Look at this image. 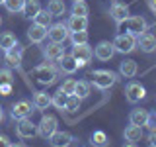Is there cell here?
Returning a JSON list of instances; mask_svg holds the SVG:
<instances>
[{
  "instance_id": "4dcf8cb0",
  "label": "cell",
  "mask_w": 156,
  "mask_h": 147,
  "mask_svg": "<svg viewBox=\"0 0 156 147\" xmlns=\"http://www.w3.org/2000/svg\"><path fill=\"white\" fill-rule=\"evenodd\" d=\"M33 22L39 24V26H43V28H49V26L53 24V16L47 12V10H41V12H39L37 16L33 18Z\"/></svg>"
},
{
  "instance_id": "f1b7e54d",
  "label": "cell",
  "mask_w": 156,
  "mask_h": 147,
  "mask_svg": "<svg viewBox=\"0 0 156 147\" xmlns=\"http://www.w3.org/2000/svg\"><path fill=\"white\" fill-rule=\"evenodd\" d=\"M74 96H78L80 100H84V98L90 96V82H88V81H76Z\"/></svg>"
},
{
  "instance_id": "5bb4252c",
  "label": "cell",
  "mask_w": 156,
  "mask_h": 147,
  "mask_svg": "<svg viewBox=\"0 0 156 147\" xmlns=\"http://www.w3.org/2000/svg\"><path fill=\"white\" fill-rule=\"evenodd\" d=\"M109 14H111V18H113V22L117 24V26H121V24L131 16V14H129V6H127V4H121V2H113V4H111Z\"/></svg>"
},
{
  "instance_id": "ac0fdd59",
  "label": "cell",
  "mask_w": 156,
  "mask_h": 147,
  "mask_svg": "<svg viewBox=\"0 0 156 147\" xmlns=\"http://www.w3.org/2000/svg\"><path fill=\"white\" fill-rule=\"evenodd\" d=\"M45 37H47V28H43V26H39V24L33 22L31 28L27 29V39L31 43H43Z\"/></svg>"
},
{
  "instance_id": "ee69618b",
  "label": "cell",
  "mask_w": 156,
  "mask_h": 147,
  "mask_svg": "<svg viewBox=\"0 0 156 147\" xmlns=\"http://www.w3.org/2000/svg\"><path fill=\"white\" fill-rule=\"evenodd\" d=\"M123 147H136L135 143H127V145H123Z\"/></svg>"
},
{
  "instance_id": "d590c367",
  "label": "cell",
  "mask_w": 156,
  "mask_h": 147,
  "mask_svg": "<svg viewBox=\"0 0 156 147\" xmlns=\"http://www.w3.org/2000/svg\"><path fill=\"white\" fill-rule=\"evenodd\" d=\"M80 98H78V96H74V94H70V96H68L66 98V108H65V110H68V112H74V110H78V108H80Z\"/></svg>"
},
{
  "instance_id": "484cf974",
  "label": "cell",
  "mask_w": 156,
  "mask_h": 147,
  "mask_svg": "<svg viewBox=\"0 0 156 147\" xmlns=\"http://www.w3.org/2000/svg\"><path fill=\"white\" fill-rule=\"evenodd\" d=\"M47 12L51 14L53 18H55V16H62V14L66 12L65 0H49V4H47Z\"/></svg>"
},
{
  "instance_id": "8fae6325",
  "label": "cell",
  "mask_w": 156,
  "mask_h": 147,
  "mask_svg": "<svg viewBox=\"0 0 156 147\" xmlns=\"http://www.w3.org/2000/svg\"><path fill=\"white\" fill-rule=\"evenodd\" d=\"M72 57L76 59L78 67H84L86 63L92 61V57H94V49L88 45V43H84V45H72Z\"/></svg>"
},
{
  "instance_id": "bcb514c9",
  "label": "cell",
  "mask_w": 156,
  "mask_h": 147,
  "mask_svg": "<svg viewBox=\"0 0 156 147\" xmlns=\"http://www.w3.org/2000/svg\"><path fill=\"white\" fill-rule=\"evenodd\" d=\"M0 26H2V16H0Z\"/></svg>"
},
{
  "instance_id": "7dc6e473",
  "label": "cell",
  "mask_w": 156,
  "mask_h": 147,
  "mask_svg": "<svg viewBox=\"0 0 156 147\" xmlns=\"http://www.w3.org/2000/svg\"><path fill=\"white\" fill-rule=\"evenodd\" d=\"M0 4H4V0H0Z\"/></svg>"
},
{
  "instance_id": "f35d334b",
  "label": "cell",
  "mask_w": 156,
  "mask_h": 147,
  "mask_svg": "<svg viewBox=\"0 0 156 147\" xmlns=\"http://www.w3.org/2000/svg\"><path fill=\"white\" fill-rule=\"evenodd\" d=\"M148 145H150V147H156V130L150 131V135H148Z\"/></svg>"
},
{
  "instance_id": "9a60e30c",
  "label": "cell",
  "mask_w": 156,
  "mask_h": 147,
  "mask_svg": "<svg viewBox=\"0 0 156 147\" xmlns=\"http://www.w3.org/2000/svg\"><path fill=\"white\" fill-rule=\"evenodd\" d=\"M94 55L100 59V61H109L111 57L115 55V47L111 41H100L94 49Z\"/></svg>"
},
{
  "instance_id": "8992f818",
  "label": "cell",
  "mask_w": 156,
  "mask_h": 147,
  "mask_svg": "<svg viewBox=\"0 0 156 147\" xmlns=\"http://www.w3.org/2000/svg\"><path fill=\"white\" fill-rule=\"evenodd\" d=\"M123 24L127 28V33H131V36H135V37L143 36L146 29H148V24H146V20L143 16H129Z\"/></svg>"
},
{
  "instance_id": "d6986e66",
  "label": "cell",
  "mask_w": 156,
  "mask_h": 147,
  "mask_svg": "<svg viewBox=\"0 0 156 147\" xmlns=\"http://www.w3.org/2000/svg\"><path fill=\"white\" fill-rule=\"evenodd\" d=\"M146 120H148V110H144V108H135V110L129 114V124L131 126L144 127Z\"/></svg>"
},
{
  "instance_id": "52a82bcc",
  "label": "cell",
  "mask_w": 156,
  "mask_h": 147,
  "mask_svg": "<svg viewBox=\"0 0 156 147\" xmlns=\"http://www.w3.org/2000/svg\"><path fill=\"white\" fill-rule=\"evenodd\" d=\"M144 96H146V90H144V86L140 85V82L131 81L129 85L125 86V98H127L129 104H136V102L144 100Z\"/></svg>"
},
{
  "instance_id": "ffe728a7",
  "label": "cell",
  "mask_w": 156,
  "mask_h": 147,
  "mask_svg": "<svg viewBox=\"0 0 156 147\" xmlns=\"http://www.w3.org/2000/svg\"><path fill=\"white\" fill-rule=\"evenodd\" d=\"M136 73H139V67H136V61L133 59H123L119 63V75L125 78H133Z\"/></svg>"
},
{
  "instance_id": "8d00e7d4",
  "label": "cell",
  "mask_w": 156,
  "mask_h": 147,
  "mask_svg": "<svg viewBox=\"0 0 156 147\" xmlns=\"http://www.w3.org/2000/svg\"><path fill=\"white\" fill-rule=\"evenodd\" d=\"M146 127H148L150 131H154V130H156V110H152V112L148 110V120H146Z\"/></svg>"
},
{
  "instance_id": "e575fe53",
  "label": "cell",
  "mask_w": 156,
  "mask_h": 147,
  "mask_svg": "<svg viewBox=\"0 0 156 147\" xmlns=\"http://www.w3.org/2000/svg\"><path fill=\"white\" fill-rule=\"evenodd\" d=\"M58 88H61V90L65 92V94H68V96H70V94H74V88H76V81H74V78H66V81L62 82V85L58 86Z\"/></svg>"
},
{
  "instance_id": "1f68e13d",
  "label": "cell",
  "mask_w": 156,
  "mask_h": 147,
  "mask_svg": "<svg viewBox=\"0 0 156 147\" xmlns=\"http://www.w3.org/2000/svg\"><path fill=\"white\" fill-rule=\"evenodd\" d=\"M23 2H26V0H4V8H6L10 14H18V12H22Z\"/></svg>"
},
{
  "instance_id": "d6a6232c",
  "label": "cell",
  "mask_w": 156,
  "mask_h": 147,
  "mask_svg": "<svg viewBox=\"0 0 156 147\" xmlns=\"http://www.w3.org/2000/svg\"><path fill=\"white\" fill-rule=\"evenodd\" d=\"M68 39L72 41V45H84L88 43V32H70Z\"/></svg>"
},
{
  "instance_id": "7c38bea8",
  "label": "cell",
  "mask_w": 156,
  "mask_h": 147,
  "mask_svg": "<svg viewBox=\"0 0 156 147\" xmlns=\"http://www.w3.org/2000/svg\"><path fill=\"white\" fill-rule=\"evenodd\" d=\"M43 57L47 59V61H51V63H55L58 61L62 55H65V47H62V43H53V41H49L47 45H43Z\"/></svg>"
},
{
  "instance_id": "f6af8a7d",
  "label": "cell",
  "mask_w": 156,
  "mask_h": 147,
  "mask_svg": "<svg viewBox=\"0 0 156 147\" xmlns=\"http://www.w3.org/2000/svg\"><path fill=\"white\" fill-rule=\"evenodd\" d=\"M72 2H82V0H72Z\"/></svg>"
},
{
  "instance_id": "f546056e",
  "label": "cell",
  "mask_w": 156,
  "mask_h": 147,
  "mask_svg": "<svg viewBox=\"0 0 156 147\" xmlns=\"http://www.w3.org/2000/svg\"><path fill=\"white\" fill-rule=\"evenodd\" d=\"M88 12H90V8H88L86 0H82V2H72V8H70L72 16H84V18H88Z\"/></svg>"
},
{
  "instance_id": "3957f363",
  "label": "cell",
  "mask_w": 156,
  "mask_h": 147,
  "mask_svg": "<svg viewBox=\"0 0 156 147\" xmlns=\"http://www.w3.org/2000/svg\"><path fill=\"white\" fill-rule=\"evenodd\" d=\"M113 47H115V53H131L135 51L136 47V37L131 36V33H117V37L113 39Z\"/></svg>"
},
{
  "instance_id": "2e32d148",
  "label": "cell",
  "mask_w": 156,
  "mask_h": 147,
  "mask_svg": "<svg viewBox=\"0 0 156 147\" xmlns=\"http://www.w3.org/2000/svg\"><path fill=\"white\" fill-rule=\"evenodd\" d=\"M72 141H74V137H72L68 131H55L51 137H49V143L51 147H70Z\"/></svg>"
},
{
  "instance_id": "9c48e42d",
  "label": "cell",
  "mask_w": 156,
  "mask_h": 147,
  "mask_svg": "<svg viewBox=\"0 0 156 147\" xmlns=\"http://www.w3.org/2000/svg\"><path fill=\"white\" fill-rule=\"evenodd\" d=\"M16 134H18L20 139H31V137L37 135V124H33L29 118L18 120V124H16Z\"/></svg>"
},
{
  "instance_id": "6da1fadb",
  "label": "cell",
  "mask_w": 156,
  "mask_h": 147,
  "mask_svg": "<svg viewBox=\"0 0 156 147\" xmlns=\"http://www.w3.org/2000/svg\"><path fill=\"white\" fill-rule=\"evenodd\" d=\"M31 75L41 86H51L58 81V71L53 63H41V65H37L31 71Z\"/></svg>"
},
{
  "instance_id": "74e56055",
  "label": "cell",
  "mask_w": 156,
  "mask_h": 147,
  "mask_svg": "<svg viewBox=\"0 0 156 147\" xmlns=\"http://www.w3.org/2000/svg\"><path fill=\"white\" fill-rule=\"evenodd\" d=\"M12 92V85H0V94L2 96H8Z\"/></svg>"
},
{
  "instance_id": "cb8c5ba5",
  "label": "cell",
  "mask_w": 156,
  "mask_h": 147,
  "mask_svg": "<svg viewBox=\"0 0 156 147\" xmlns=\"http://www.w3.org/2000/svg\"><path fill=\"white\" fill-rule=\"evenodd\" d=\"M123 137L129 141V143H136V141L143 139V127H139V126H127L125 131H123Z\"/></svg>"
},
{
  "instance_id": "c3c4849f",
  "label": "cell",
  "mask_w": 156,
  "mask_h": 147,
  "mask_svg": "<svg viewBox=\"0 0 156 147\" xmlns=\"http://www.w3.org/2000/svg\"><path fill=\"white\" fill-rule=\"evenodd\" d=\"M0 53H2V49H0Z\"/></svg>"
},
{
  "instance_id": "4316f807",
  "label": "cell",
  "mask_w": 156,
  "mask_h": 147,
  "mask_svg": "<svg viewBox=\"0 0 156 147\" xmlns=\"http://www.w3.org/2000/svg\"><path fill=\"white\" fill-rule=\"evenodd\" d=\"M18 43V37L14 36L12 32H2L0 33V49L2 51H8L10 47H14Z\"/></svg>"
},
{
  "instance_id": "7402d4cb",
  "label": "cell",
  "mask_w": 156,
  "mask_h": 147,
  "mask_svg": "<svg viewBox=\"0 0 156 147\" xmlns=\"http://www.w3.org/2000/svg\"><path fill=\"white\" fill-rule=\"evenodd\" d=\"M33 108L35 110H47L49 106H51V94L45 90H37L35 94H33Z\"/></svg>"
},
{
  "instance_id": "b9f144b4",
  "label": "cell",
  "mask_w": 156,
  "mask_h": 147,
  "mask_svg": "<svg viewBox=\"0 0 156 147\" xmlns=\"http://www.w3.org/2000/svg\"><path fill=\"white\" fill-rule=\"evenodd\" d=\"M10 147H27V145H23V143H12Z\"/></svg>"
},
{
  "instance_id": "7a4b0ae2",
  "label": "cell",
  "mask_w": 156,
  "mask_h": 147,
  "mask_svg": "<svg viewBox=\"0 0 156 147\" xmlns=\"http://www.w3.org/2000/svg\"><path fill=\"white\" fill-rule=\"evenodd\" d=\"M92 85L96 88H100V90H107V88H111L115 85L117 81H119V75L113 71H109V69H98V71L92 73Z\"/></svg>"
},
{
  "instance_id": "44dd1931",
  "label": "cell",
  "mask_w": 156,
  "mask_h": 147,
  "mask_svg": "<svg viewBox=\"0 0 156 147\" xmlns=\"http://www.w3.org/2000/svg\"><path fill=\"white\" fill-rule=\"evenodd\" d=\"M41 10L43 8H41V2H39V0H26V2H23V8H22V14H23V18L33 20Z\"/></svg>"
},
{
  "instance_id": "4fadbf2b",
  "label": "cell",
  "mask_w": 156,
  "mask_h": 147,
  "mask_svg": "<svg viewBox=\"0 0 156 147\" xmlns=\"http://www.w3.org/2000/svg\"><path fill=\"white\" fill-rule=\"evenodd\" d=\"M136 47H140L143 53H154L156 51V36L150 32H144L143 36L136 37Z\"/></svg>"
},
{
  "instance_id": "603a6c76",
  "label": "cell",
  "mask_w": 156,
  "mask_h": 147,
  "mask_svg": "<svg viewBox=\"0 0 156 147\" xmlns=\"http://www.w3.org/2000/svg\"><path fill=\"white\" fill-rule=\"evenodd\" d=\"M68 32H86L88 29V18L84 16H70L66 22Z\"/></svg>"
},
{
  "instance_id": "5b68a950",
  "label": "cell",
  "mask_w": 156,
  "mask_h": 147,
  "mask_svg": "<svg viewBox=\"0 0 156 147\" xmlns=\"http://www.w3.org/2000/svg\"><path fill=\"white\" fill-rule=\"evenodd\" d=\"M57 126H58V122H57L55 116L43 114V118L39 120V124H37V135H41V137H45V139H49V137H51V135L57 131Z\"/></svg>"
},
{
  "instance_id": "d4e9b609",
  "label": "cell",
  "mask_w": 156,
  "mask_h": 147,
  "mask_svg": "<svg viewBox=\"0 0 156 147\" xmlns=\"http://www.w3.org/2000/svg\"><path fill=\"white\" fill-rule=\"evenodd\" d=\"M90 143H92V147H107L109 145V137H107L105 131L96 130L94 134L90 135Z\"/></svg>"
},
{
  "instance_id": "277c9868",
  "label": "cell",
  "mask_w": 156,
  "mask_h": 147,
  "mask_svg": "<svg viewBox=\"0 0 156 147\" xmlns=\"http://www.w3.org/2000/svg\"><path fill=\"white\" fill-rule=\"evenodd\" d=\"M68 36H70V32H68L65 22L51 24V26L47 28V37H49V41H53V43H65L68 39Z\"/></svg>"
},
{
  "instance_id": "ba28073f",
  "label": "cell",
  "mask_w": 156,
  "mask_h": 147,
  "mask_svg": "<svg viewBox=\"0 0 156 147\" xmlns=\"http://www.w3.org/2000/svg\"><path fill=\"white\" fill-rule=\"evenodd\" d=\"M33 112H35L33 102H29V100H18L16 104H12L10 116H12V120H23V118H29Z\"/></svg>"
},
{
  "instance_id": "e0dca14e",
  "label": "cell",
  "mask_w": 156,
  "mask_h": 147,
  "mask_svg": "<svg viewBox=\"0 0 156 147\" xmlns=\"http://www.w3.org/2000/svg\"><path fill=\"white\" fill-rule=\"evenodd\" d=\"M58 73H66V75H72V73H76L78 71V63H76V59L72 57V55H62L61 59H58Z\"/></svg>"
},
{
  "instance_id": "7bdbcfd3",
  "label": "cell",
  "mask_w": 156,
  "mask_h": 147,
  "mask_svg": "<svg viewBox=\"0 0 156 147\" xmlns=\"http://www.w3.org/2000/svg\"><path fill=\"white\" fill-rule=\"evenodd\" d=\"M2 120H4V112H2V108H0V124H2Z\"/></svg>"
},
{
  "instance_id": "30bf717a",
  "label": "cell",
  "mask_w": 156,
  "mask_h": 147,
  "mask_svg": "<svg viewBox=\"0 0 156 147\" xmlns=\"http://www.w3.org/2000/svg\"><path fill=\"white\" fill-rule=\"evenodd\" d=\"M22 59H23V45L22 43H16V45L10 47L8 51H4V61L8 63L10 69H18L22 65Z\"/></svg>"
},
{
  "instance_id": "60d3db41",
  "label": "cell",
  "mask_w": 156,
  "mask_h": 147,
  "mask_svg": "<svg viewBox=\"0 0 156 147\" xmlns=\"http://www.w3.org/2000/svg\"><path fill=\"white\" fill-rule=\"evenodd\" d=\"M148 6H150V10L156 14V0H148Z\"/></svg>"
},
{
  "instance_id": "83f0119b",
  "label": "cell",
  "mask_w": 156,
  "mask_h": 147,
  "mask_svg": "<svg viewBox=\"0 0 156 147\" xmlns=\"http://www.w3.org/2000/svg\"><path fill=\"white\" fill-rule=\"evenodd\" d=\"M66 98H68V94H65V92H62L61 88H58L55 94L51 96V104L55 106L57 110H61V112H62V110L66 108Z\"/></svg>"
},
{
  "instance_id": "836d02e7",
  "label": "cell",
  "mask_w": 156,
  "mask_h": 147,
  "mask_svg": "<svg viewBox=\"0 0 156 147\" xmlns=\"http://www.w3.org/2000/svg\"><path fill=\"white\" fill-rule=\"evenodd\" d=\"M12 82H14L12 69H10V67L0 69V85H12Z\"/></svg>"
},
{
  "instance_id": "ab89813d",
  "label": "cell",
  "mask_w": 156,
  "mask_h": 147,
  "mask_svg": "<svg viewBox=\"0 0 156 147\" xmlns=\"http://www.w3.org/2000/svg\"><path fill=\"white\" fill-rule=\"evenodd\" d=\"M10 145H12V141L6 135H0V147H10Z\"/></svg>"
}]
</instances>
